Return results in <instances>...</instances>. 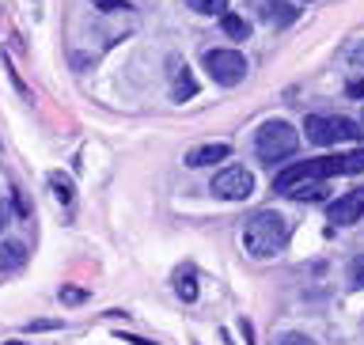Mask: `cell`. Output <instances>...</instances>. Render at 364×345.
<instances>
[{"label":"cell","mask_w":364,"mask_h":345,"mask_svg":"<svg viewBox=\"0 0 364 345\" xmlns=\"http://www.w3.org/2000/svg\"><path fill=\"white\" fill-rule=\"evenodd\" d=\"M364 171V148L357 152H346V156H323V159H304V164H292L277 171L273 179V190L277 193H289L296 186H307V182H326L334 175H360Z\"/></svg>","instance_id":"1"},{"label":"cell","mask_w":364,"mask_h":345,"mask_svg":"<svg viewBox=\"0 0 364 345\" xmlns=\"http://www.w3.org/2000/svg\"><path fill=\"white\" fill-rule=\"evenodd\" d=\"M289 243V221L273 209H258L250 221H243V247L250 258H273Z\"/></svg>","instance_id":"2"},{"label":"cell","mask_w":364,"mask_h":345,"mask_svg":"<svg viewBox=\"0 0 364 345\" xmlns=\"http://www.w3.org/2000/svg\"><path fill=\"white\" fill-rule=\"evenodd\" d=\"M296 148H300V133L292 129L289 122H266L262 129L255 133V152H258V159L262 164H281V159H289Z\"/></svg>","instance_id":"3"},{"label":"cell","mask_w":364,"mask_h":345,"mask_svg":"<svg viewBox=\"0 0 364 345\" xmlns=\"http://www.w3.org/2000/svg\"><path fill=\"white\" fill-rule=\"evenodd\" d=\"M304 133L307 141L318 144V148H330V144H341V141H357L360 137V125L349 122V118H326V114H311V118H304Z\"/></svg>","instance_id":"4"},{"label":"cell","mask_w":364,"mask_h":345,"mask_svg":"<svg viewBox=\"0 0 364 345\" xmlns=\"http://www.w3.org/2000/svg\"><path fill=\"white\" fill-rule=\"evenodd\" d=\"M201 65H205V73H209L220 87L243 84V80H247V68H250L247 57L239 53V50H205Z\"/></svg>","instance_id":"5"},{"label":"cell","mask_w":364,"mask_h":345,"mask_svg":"<svg viewBox=\"0 0 364 345\" xmlns=\"http://www.w3.org/2000/svg\"><path fill=\"white\" fill-rule=\"evenodd\" d=\"M213 193L224 201H247L255 193V175L247 167H224L220 175H213Z\"/></svg>","instance_id":"6"},{"label":"cell","mask_w":364,"mask_h":345,"mask_svg":"<svg viewBox=\"0 0 364 345\" xmlns=\"http://www.w3.org/2000/svg\"><path fill=\"white\" fill-rule=\"evenodd\" d=\"M326 216H330V224H338V228L357 224L360 216H364V190H349V193H341V198L326 209Z\"/></svg>","instance_id":"7"},{"label":"cell","mask_w":364,"mask_h":345,"mask_svg":"<svg viewBox=\"0 0 364 345\" xmlns=\"http://www.w3.org/2000/svg\"><path fill=\"white\" fill-rule=\"evenodd\" d=\"M228 156H232V148H228L224 141L198 144V148L186 152V167H213V164H220V159H228Z\"/></svg>","instance_id":"8"},{"label":"cell","mask_w":364,"mask_h":345,"mask_svg":"<svg viewBox=\"0 0 364 345\" xmlns=\"http://www.w3.org/2000/svg\"><path fill=\"white\" fill-rule=\"evenodd\" d=\"M27 266V247L19 243V239H8V243H0V273H16Z\"/></svg>","instance_id":"9"},{"label":"cell","mask_w":364,"mask_h":345,"mask_svg":"<svg viewBox=\"0 0 364 345\" xmlns=\"http://www.w3.org/2000/svg\"><path fill=\"white\" fill-rule=\"evenodd\" d=\"M266 19L277 27H289V23H296V8L289 0H266Z\"/></svg>","instance_id":"10"},{"label":"cell","mask_w":364,"mask_h":345,"mask_svg":"<svg viewBox=\"0 0 364 345\" xmlns=\"http://www.w3.org/2000/svg\"><path fill=\"white\" fill-rule=\"evenodd\" d=\"M220 27H224L228 38H239V42L250 38V23H247L243 16H232V11H224V16H220Z\"/></svg>","instance_id":"11"},{"label":"cell","mask_w":364,"mask_h":345,"mask_svg":"<svg viewBox=\"0 0 364 345\" xmlns=\"http://www.w3.org/2000/svg\"><path fill=\"white\" fill-rule=\"evenodd\" d=\"M171 95H175L178 102H186V99L198 95V80H193V76L186 73V65H182V73L175 76V87H171Z\"/></svg>","instance_id":"12"},{"label":"cell","mask_w":364,"mask_h":345,"mask_svg":"<svg viewBox=\"0 0 364 345\" xmlns=\"http://www.w3.org/2000/svg\"><path fill=\"white\" fill-rule=\"evenodd\" d=\"M50 190H53V198L61 201V205L73 201V182H68V179L61 175V171H53V175H50Z\"/></svg>","instance_id":"13"},{"label":"cell","mask_w":364,"mask_h":345,"mask_svg":"<svg viewBox=\"0 0 364 345\" xmlns=\"http://www.w3.org/2000/svg\"><path fill=\"white\" fill-rule=\"evenodd\" d=\"M186 8L201 11V16H224V11H228V0H186Z\"/></svg>","instance_id":"14"},{"label":"cell","mask_w":364,"mask_h":345,"mask_svg":"<svg viewBox=\"0 0 364 345\" xmlns=\"http://www.w3.org/2000/svg\"><path fill=\"white\" fill-rule=\"evenodd\" d=\"M175 292H178L186 304H193V300H198V281H193V273H178V281H175Z\"/></svg>","instance_id":"15"},{"label":"cell","mask_w":364,"mask_h":345,"mask_svg":"<svg viewBox=\"0 0 364 345\" xmlns=\"http://www.w3.org/2000/svg\"><path fill=\"white\" fill-rule=\"evenodd\" d=\"M323 182H307V186H296V190H289V198H296V201H318L323 198Z\"/></svg>","instance_id":"16"},{"label":"cell","mask_w":364,"mask_h":345,"mask_svg":"<svg viewBox=\"0 0 364 345\" xmlns=\"http://www.w3.org/2000/svg\"><path fill=\"white\" fill-rule=\"evenodd\" d=\"M349 281H353V289H364V255L353 258V266H349Z\"/></svg>","instance_id":"17"},{"label":"cell","mask_w":364,"mask_h":345,"mask_svg":"<svg viewBox=\"0 0 364 345\" xmlns=\"http://www.w3.org/2000/svg\"><path fill=\"white\" fill-rule=\"evenodd\" d=\"M61 300H65V304H84L87 292H84V289H68V285H65V289H61Z\"/></svg>","instance_id":"18"},{"label":"cell","mask_w":364,"mask_h":345,"mask_svg":"<svg viewBox=\"0 0 364 345\" xmlns=\"http://www.w3.org/2000/svg\"><path fill=\"white\" fill-rule=\"evenodd\" d=\"M281 345H315V341L307 334H296V330H292V334H281Z\"/></svg>","instance_id":"19"},{"label":"cell","mask_w":364,"mask_h":345,"mask_svg":"<svg viewBox=\"0 0 364 345\" xmlns=\"http://www.w3.org/2000/svg\"><path fill=\"white\" fill-rule=\"evenodd\" d=\"M91 4H95L99 11H118V8L125 11V0H91Z\"/></svg>","instance_id":"20"},{"label":"cell","mask_w":364,"mask_h":345,"mask_svg":"<svg viewBox=\"0 0 364 345\" xmlns=\"http://www.w3.org/2000/svg\"><path fill=\"white\" fill-rule=\"evenodd\" d=\"M349 95H353V99H364V80H353V84H349Z\"/></svg>","instance_id":"21"},{"label":"cell","mask_w":364,"mask_h":345,"mask_svg":"<svg viewBox=\"0 0 364 345\" xmlns=\"http://www.w3.org/2000/svg\"><path fill=\"white\" fill-rule=\"evenodd\" d=\"M349 61H353V65H364V46H353V50H349Z\"/></svg>","instance_id":"22"},{"label":"cell","mask_w":364,"mask_h":345,"mask_svg":"<svg viewBox=\"0 0 364 345\" xmlns=\"http://www.w3.org/2000/svg\"><path fill=\"white\" fill-rule=\"evenodd\" d=\"M4 345H23V341H4Z\"/></svg>","instance_id":"23"},{"label":"cell","mask_w":364,"mask_h":345,"mask_svg":"<svg viewBox=\"0 0 364 345\" xmlns=\"http://www.w3.org/2000/svg\"><path fill=\"white\" fill-rule=\"evenodd\" d=\"M0 228H4V213H0Z\"/></svg>","instance_id":"24"}]
</instances>
